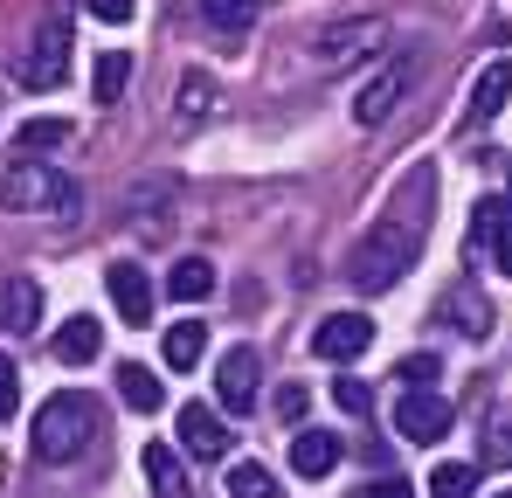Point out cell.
<instances>
[{"label": "cell", "instance_id": "cell-35", "mask_svg": "<svg viewBox=\"0 0 512 498\" xmlns=\"http://www.w3.org/2000/svg\"><path fill=\"white\" fill-rule=\"evenodd\" d=\"M499 498H512V492H499Z\"/></svg>", "mask_w": 512, "mask_h": 498}, {"label": "cell", "instance_id": "cell-5", "mask_svg": "<svg viewBox=\"0 0 512 498\" xmlns=\"http://www.w3.org/2000/svg\"><path fill=\"white\" fill-rule=\"evenodd\" d=\"M367 346H374V319L367 312H333L326 326L312 332V353L319 360H360Z\"/></svg>", "mask_w": 512, "mask_h": 498}, {"label": "cell", "instance_id": "cell-22", "mask_svg": "<svg viewBox=\"0 0 512 498\" xmlns=\"http://www.w3.org/2000/svg\"><path fill=\"white\" fill-rule=\"evenodd\" d=\"M201 14H208L222 35H236V28H250L256 14H263V0H201Z\"/></svg>", "mask_w": 512, "mask_h": 498}, {"label": "cell", "instance_id": "cell-11", "mask_svg": "<svg viewBox=\"0 0 512 498\" xmlns=\"http://www.w3.org/2000/svg\"><path fill=\"white\" fill-rule=\"evenodd\" d=\"M180 450H187V457H229V429H222V415L201 409V402H187V409H180Z\"/></svg>", "mask_w": 512, "mask_h": 498}, {"label": "cell", "instance_id": "cell-13", "mask_svg": "<svg viewBox=\"0 0 512 498\" xmlns=\"http://www.w3.org/2000/svg\"><path fill=\"white\" fill-rule=\"evenodd\" d=\"M97 353H104V326H97L90 312H77V319L56 326V360H63V367H90Z\"/></svg>", "mask_w": 512, "mask_h": 498}, {"label": "cell", "instance_id": "cell-17", "mask_svg": "<svg viewBox=\"0 0 512 498\" xmlns=\"http://www.w3.org/2000/svg\"><path fill=\"white\" fill-rule=\"evenodd\" d=\"M70 139H77L70 118H28V125L14 132V153H21V160H42V153H56V146H70Z\"/></svg>", "mask_w": 512, "mask_h": 498}, {"label": "cell", "instance_id": "cell-9", "mask_svg": "<svg viewBox=\"0 0 512 498\" xmlns=\"http://www.w3.org/2000/svg\"><path fill=\"white\" fill-rule=\"evenodd\" d=\"M402 90H409V63H395V70H381L374 83H360V97H353V125H388L395 118V104H402Z\"/></svg>", "mask_w": 512, "mask_h": 498}, {"label": "cell", "instance_id": "cell-1", "mask_svg": "<svg viewBox=\"0 0 512 498\" xmlns=\"http://www.w3.org/2000/svg\"><path fill=\"white\" fill-rule=\"evenodd\" d=\"M416 249H423V215H409V208H388L367 236H360V249H353V284L360 291H395L409 270H416Z\"/></svg>", "mask_w": 512, "mask_h": 498}, {"label": "cell", "instance_id": "cell-6", "mask_svg": "<svg viewBox=\"0 0 512 498\" xmlns=\"http://www.w3.org/2000/svg\"><path fill=\"white\" fill-rule=\"evenodd\" d=\"M395 436L402 443H436V436H450V402L429 388V395H402L395 402Z\"/></svg>", "mask_w": 512, "mask_h": 498}, {"label": "cell", "instance_id": "cell-4", "mask_svg": "<svg viewBox=\"0 0 512 498\" xmlns=\"http://www.w3.org/2000/svg\"><path fill=\"white\" fill-rule=\"evenodd\" d=\"M63 77H70V21H42L35 49L21 56V83L28 90H56Z\"/></svg>", "mask_w": 512, "mask_h": 498}, {"label": "cell", "instance_id": "cell-16", "mask_svg": "<svg viewBox=\"0 0 512 498\" xmlns=\"http://www.w3.org/2000/svg\"><path fill=\"white\" fill-rule=\"evenodd\" d=\"M506 97H512V56H499L485 77L471 83V125H485V118H499L506 111Z\"/></svg>", "mask_w": 512, "mask_h": 498}, {"label": "cell", "instance_id": "cell-20", "mask_svg": "<svg viewBox=\"0 0 512 498\" xmlns=\"http://www.w3.org/2000/svg\"><path fill=\"white\" fill-rule=\"evenodd\" d=\"M167 367L173 374H187V367H201V353H208V326H194V319H180V326H167Z\"/></svg>", "mask_w": 512, "mask_h": 498}, {"label": "cell", "instance_id": "cell-7", "mask_svg": "<svg viewBox=\"0 0 512 498\" xmlns=\"http://www.w3.org/2000/svg\"><path fill=\"white\" fill-rule=\"evenodd\" d=\"M256 381H263V360H256L250 346H229V353H222V367H215V395H222V409L243 415L256 402Z\"/></svg>", "mask_w": 512, "mask_h": 498}, {"label": "cell", "instance_id": "cell-2", "mask_svg": "<svg viewBox=\"0 0 512 498\" xmlns=\"http://www.w3.org/2000/svg\"><path fill=\"white\" fill-rule=\"evenodd\" d=\"M104 429V409L77 395V388H63V395H49L35 422H28V443H35V457L42 464H70V457H84V443Z\"/></svg>", "mask_w": 512, "mask_h": 498}, {"label": "cell", "instance_id": "cell-21", "mask_svg": "<svg viewBox=\"0 0 512 498\" xmlns=\"http://www.w3.org/2000/svg\"><path fill=\"white\" fill-rule=\"evenodd\" d=\"M125 77H132V56H125V49H104L97 70H90V97H97V104H118V97H125Z\"/></svg>", "mask_w": 512, "mask_h": 498}, {"label": "cell", "instance_id": "cell-14", "mask_svg": "<svg viewBox=\"0 0 512 498\" xmlns=\"http://www.w3.org/2000/svg\"><path fill=\"white\" fill-rule=\"evenodd\" d=\"M42 319V284L35 277H7L0 284V332H28Z\"/></svg>", "mask_w": 512, "mask_h": 498}, {"label": "cell", "instance_id": "cell-27", "mask_svg": "<svg viewBox=\"0 0 512 498\" xmlns=\"http://www.w3.org/2000/svg\"><path fill=\"white\" fill-rule=\"evenodd\" d=\"M208 104H215V83H208V77H187V83H180V125L208 118Z\"/></svg>", "mask_w": 512, "mask_h": 498}, {"label": "cell", "instance_id": "cell-8", "mask_svg": "<svg viewBox=\"0 0 512 498\" xmlns=\"http://www.w3.org/2000/svg\"><path fill=\"white\" fill-rule=\"evenodd\" d=\"M381 42H388V28H381L374 14H367V21H340V28H326V35H319V63H326V70H340V63H353V56H374Z\"/></svg>", "mask_w": 512, "mask_h": 498}, {"label": "cell", "instance_id": "cell-23", "mask_svg": "<svg viewBox=\"0 0 512 498\" xmlns=\"http://www.w3.org/2000/svg\"><path fill=\"white\" fill-rule=\"evenodd\" d=\"M450 312H457V332H464V339H485V332H492V305H485L478 291H457Z\"/></svg>", "mask_w": 512, "mask_h": 498}, {"label": "cell", "instance_id": "cell-28", "mask_svg": "<svg viewBox=\"0 0 512 498\" xmlns=\"http://www.w3.org/2000/svg\"><path fill=\"white\" fill-rule=\"evenodd\" d=\"M506 215H512V201H478V208H471V249L492 243V229H499Z\"/></svg>", "mask_w": 512, "mask_h": 498}, {"label": "cell", "instance_id": "cell-26", "mask_svg": "<svg viewBox=\"0 0 512 498\" xmlns=\"http://www.w3.org/2000/svg\"><path fill=\"white\" fill-rule=\"evenodd\" d=\"M395 381H402V395H429V381H436V353H409V360L395 367Z\"/></svg>", "mask_w": 512, "mask_h": 498}, {"label": "cell", "instance_id": "cell-33", "mask_svg": "<svg viewBox=\"0 0 512 498\" xmlns=\"http://www.w3.org/2000/svg\"><path fill=\"white\" fill-rule=\"evenodd\" d=\"M360 498H416V485H402V478H381V485H367Z\"/></svg>", "mask_w": 512, "mask_h": 498}, {"label": "cell", "instance_id": "cell-30", "mask_svg": "<svg viewBox=\"0 0 512 498\" xmlns=\"http://www.w3.org/2000/svg\"><path fill=\"white\" fill-rule=\"evenodd\" d=\"M21 409V374H14V360L0 353V415H14Z\"/></svg>", "mask_w": 512, "mask_h": 498}, {"label": "cell", "instance_id": "cell-12", "mask_svg": "<svg viewBox=\"0 0 512 498\" xmlns=\"http://www.w3.org/2000/svg\"><path fill=\"white\" fill-rule=\"evenodd\" d=\"M333 464H340V436L333 429H298L291 436V471L298 478H326Z\"/></svg>", "mask_w": 512, "mask_h": 498}, {"label": "cell", "instance_id": "cell-10", "mask_svg": "<svg viewBox=\"0 0 512 498\" xmlns=\"http://www.w3.org/2000/svg\"><path fill=\"white\" fill-rule=\"evenodd\" d=\"M104 284H111V305H118V319H125V326H146V319H153V284H146V270H139V263H111V270H104Z\"/></svg>", "mask_w": 512, "mask_h": 498}, {"label": "cell", "instance_id": "cell-25", "mask_svg": "<svg viewBox=\"0 0 512 498\" xmlns=\"http://www.w3.org/2000/svg\"><path fill=\"white\" fill-rule=\"evenodd\" d=\"M471 485H478L471 464H436L429 471V498H471Z\"/></svg>", "mask_w": 512, "mask_h": 498}, {"label": "cell", "instance_id": "cell-31", "mask_svg": "<svg viewBox=\"0 0 512 498\" xmlns=\"http://www.w3.org/2000/svg\"><path fill=\"white\" fill-rule=\"evenodd\" d=\"M485 249H492V263H499V270L512 277V215L499 222V229H492V243H485Z\"/></svg>", "mask_w": 512, "mask_h": 498}, {"label": "cell", "instance_id": "cell-19", "mask_svg": "<svg viewBox=\"0 0 512 498\" xmlns=\"http://www.w3.org/2000/svg\"><path fill=\"white\" fill-rule=\"evenodd\" d=\"M139 464H146V485H153L160 498H187V471H180V457H173L167 443H146Z\"/></svg>", "mask_w": 512, "mask_h": 498}, {"label": "cell", "instance_id": "cell-3", "mask_svg": "<svg viewBox=\"0 0 512 498\" xmlns=\"http://www.w3.org/2000/svg\"><path fill=\"white\" fill-rule=\"evenodd\" d=\"M77 201H84V187L63 180V173H49L42 160H14L0 173V208L7 215H70Z\"/></svg>", "mask_w": 512, "mask_h": 498}, {"label": "cell", "instance_id": "cell-24", "mask_svg": "<svg viewBox=\"0 0 512 498\" xmlns=\"http://www.w3.org/2000/svg\"><path fill=\"white\" fill-rule=\"evenodd\" d=\"M229 498H277V478L263 464H229Z\"/></svg>", "mask_w": 512, "mask_h": 498}, {"label": "cell", "instance_id": "cell-18", "mask_svg": "<svg viewBox=\"0 0 512 498\" xmlns=\"http://www.w3.org/2000/svg\"><path fill=\"white\" fill-rule=\"evenodd\" d=\"M208 291H215V263H208V256H187V263L167 270V298L173 305H201Z\"/></svg>", "mask_w": 512, "mask_h": 498}, {"label": "cell", "instance_id": "cell-32", "mask_svg": "<svg viewBox=\"0 0 512 498\" xmlns=\"http://www.w3.org/2000/svg\"><path fill=\"white\" fill-rule=\"evenodd\" d=\"M90 14H97V21H111V28H125V21H132V0H84Z\"/></svg>", "mask_w": 512, "mask_h": 498}, {"label": "cell", "instance_id": "cell-29", "mask_svg": "<svg viewBox=\"0 0 512 498\" xmlns=\"http://www.w3.org/2000/svg\"><path fill=\"white\" fill-rule=\"evenodd\" d=\"M333 402H340L346 415H367V409H374V388H367V381H340V388H333Z\"/></svg>", "mask_w": 512, "mask_h": 498}, {"label": "cell", "instance_id": "cell-15", "mask_svg": "<svg viewBox=\"0 0 512 498\" xmlns=\"http://www.w3.org/2000/svg\"><path fill=\"white\" fill-rule=\"evenodd\" d=\"M118 395H125V409H139V415H160V409H167L160 374H153V367H139V360H125V367H118Z\"/></svg>", "mask_w": 512, "mask_h": 498}, {"label": "cell", "instance_id": "cell-34", "mask_svg": "<svg viewBox=\"0 0 512 498\" xmlns=\"http://www.w3.org/2000/svg\"><path fill=\"white\" fill-rule=\"evenodd\" d=\"M277 415H291V422H298V415H305V388H284V395H277Z\"/></svg>", "mask_w": 512, "mask_h": 498}]
</instances>
